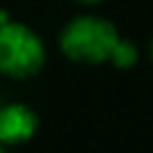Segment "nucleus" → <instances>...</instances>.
Instances as JSON below:
<instances>
[{
  "label": "nucleus",
  "instance_id": "nucleus-6",
  "mask_svg": "<svg viewBox=\"0 0 153 153\" xmlns=\"http://www.w3.org/2000/svg\"><path fill=\"white\" fill-rule=\"evenodd\" d=\"M151 60H153V41H151Z\"/></svg>",
  "mask_w": 153,
  "mask_h": 153
},
{
  "label": "nucleus",
  "instance_id": "nucleus-7",
  "mask_svg": "<svg viewBox=\"0 0 153 153\" xmlns=\"http://www.w3.org/2000/svg\"><path fill=\"white\" fill-rule=\"evenodd\" d=\"M0 153H5V146H2V143H0Z\"/></svg>",
  "mask_w": 153,
  "mask_h": 153
},
{
  "label": "nucleus",
  "instance_id": "nucleus-2",
  "mask_svg": "<svg viewBox=\"0 0 153 153\" xmlns=\"http://www.w3.org/2000/svg\"><path fill=\"white\" fill-rule=\"evenodd\" d=\"M45 65V45L41 36L17 22L0 24V74L29 79Z\"/></svg>",
  "mask_w": 153,
  "mask_h": 153
},
{
  "label": "nucleus",
  "instance_id": "nucleus-1",
  "mask_svg": "<svg viewBox=\"0 0 153 153\" xmlns=\"http://www.w3.org/2000/svg\"><path fill=\"white\" fill-rule=\"evenodd\" d=\"M120 41V31L112 22L96 14L74 17L60 33V50L81 65H103L108 62L115 43Z\"/></svg>",
  "mask_w": 153,
  "mask_h": 153
},
{
  "label": "nucleus",
  "instance_id": "nucleus-3",
  "mask_svg": "<svg viewBox=\"0 0 153 153\" xmlns=\"http://www.w3.org/2000/svg\"><path fill=\"white\" fill-rule=\"evenodd\" d=\"M38 129V115L22 103H10L0 108V143L19 146L26 143Z\"/></svg>",
  "mask_w": 153,
  "mask_h": 153
},
{
  "label": "nucleus",
  "instance_id": "nucleus-4",
  "mask_svg": "<svg viewBox=\"0 0 153 153\" xmlns=\"http://www.w3.org/2000/svg\"><path fill=\"white\" fill-rule=\"evenodd\" d=\"M136 57H139L136 45H134L129 38H122V36H120V41L115 43V48H112V53H110L108 62H110V65H115L117 69H129V67L136 62Z\"/></svg>",
  "mask_w": 153,
  "mask_h": 153
},
{
  "label": "nucleus",
  "instance_id": "nucleus-5",
  "mask_svg": "<svg viewBox=\"0 0 153 153\" xmlns=\"http://www.w3.org/2000/svg\"><path fill=\"white\" fill-rule=\"evenodd\" d=\"M76 2H81V5H98L100 0H76Z\"/></svg>",
  "mask_w": 153,
  "mask_h": 153
}]
</instances>
